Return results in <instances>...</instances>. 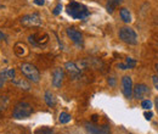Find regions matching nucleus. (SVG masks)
<instances>
[{
    "instance_id": "nucleus-7",
    "label": "nucleus",
    "mask_w": 158,
    "mask_h": 134,
    "mask_svg": "<svg viewBox=\"0 0 158 134\" xmlns=\"http://www.w3.org/2000/svg\"><path fill=\"white\" fill-rule=\"evenodd\" d=\"M29 43L32 44V45L34 47H41V45H45V44L48 43L49 40V35L48 34H45V33H35V34H32V35H29V38H28Z\"/></svg>"
},
{
    "instance_id": "nucleus-8",
    "label": "nucleus",
    "mask_w": 158,
    "mask_h": 134,
    "mask_svg": "<svg viewBox=\"0 0 158 134\" xmlns=\"http://www.w3.org/2000/svg\"><path fill=\"white\" fill-rule=\"evenodd\" d=\"M133 94H134V98L138 99V100H142L144 98H146V96L150 94V89L146 84L144 83H138L136 85H135V88L133 89Z\"/></svg>"
},
{
    "instance_id": "nucleus-30",
    "label": "nucleus",
    "mask_w": 158,
    "mask_h": 134,
    "mask_svg": "<svg viewBox=\"0 0 158 134\" xmlns=\"http://www.w3.org/2000/svg\"><path fill=\"white\" fill-rule=\"evenodd\" d=\"M156 105H157V110H158V98L156 99Z\"/></svg>"
},
{
    "instance_id": "nucleus-22",
    "label": "nucleus",
    "mask_w": 158,
    "mask_h": 134,
    "mask_svg": "<svg viewBox=\"0 0 158 134\" xmlns=\"http://www.w3.org/2000/svg\"><path fill=\"white\" fill-rule=\"evenodd\" d=\"M144 116H145V118H146L147 121H151V120H152V117H153V114L148 110V111H146V112L144 114Z\"/></svg>"
},
{
    "instance_id": "nucleus-26",
    "label": "nucleus",
    "mask_w": 158,
    "mask_h": 134,
    "mask_svg": "<svg viewBox=\"0 0 158 134\" xmlns=\"http://www.w3.org/2000/svg\"><path fill=\"white\" fill-rule=\"evenodd\" d=\"M97 120H99V116H97V115H93L91 116V122H97Z\"/></svg>"
},
{
    "instance_id": "nucleus-18",
    "label": "nucleus",
    "mask_w": 158,
    "mask_h": 134,
    "mask_svg": "<svg viewBox=\"0 0 158 134\" xmlns=\"http://www.w3.org/2000/svg\"><path fill=\"white\" fill-rule=\"evenodd\" d=\"M119 15H120V18H122L125 23H130L131 22V15H130V12H129V10L128 9H120V11H119Z\"/></svg>"
},
{
    "instance_id": "nucleus-15",
    "label": "nucleus",
    "mask_w": 158,
    "mask_h": 134,
    "mask_svg": "<svg viewBox=\"0 0 158 134\" xmlns=\"http://www.w3.org/2000/svg\"><path fill=\"white\" fill-rule=\"evenodd\" d=\"M124 1V0H107V5H106V9L110 13H112L114 11V9L117 6H119L120 4H122Z\"/></svg>"
},
{
    "instance_id": "nucleus-14",
    "label": "nucleus",
    "mask_w": 158,
    "mask_h": 134,
    "mask_svg": "<svg viewBox=\"0 0 158 134\" xmlns=\"http://www.w3.org/2000/svg\"><path fill=\"white\" fill-rule=\"evenodd\" d=\"M12 83L16 85V87L23 89V90H29V89H31V85H29V83H28V82H26L23 78H13L12 79Z\"/></svg>"
},
{
    "instance_id": "nucleus-16",
    "label": "nucleus",
    "mask_w": 158,
    "mask_h": 134,
    "mask_svg": "<svg viewBox=\"0 0 158 134\" xmlns=\"http://www.w3.org/2000/svg\"><path fill=\"white\" fill-rule=\"evenodd\" d=\"M45 102H46V105L48 106H50V107H54L55 106V104H56V100H55V96H54V94H52L51 92H45Z\"/></svg>"
},
{
    "instance_id": "nucleus-12",
    "label": "nucleus",
    "mask_w": 158,
    "mask_h": 134,
    "mask_svg": "<svg viewBox=\"0 0 158 134\" xmlns=\"http://www.w3.org/2000/svg\"><path fill=\"white\" fill-rule=\"evenodd\" d=\"M65 67H66V70L68 71V73L74 79H77V78L80 77V70H79V67L74 62H66Z\"/></svg>"
},
{
    "instance_id": "nucleus-13",
    "label": "nucleus",
    "mask_w": 158,
    "mask_h": 134,
    "mask_svg": "<svg viewBox=\"0 0 158 134\" xmlns=\"http://www.w3.org/2000/svg\"><path fill=\"white\" fill-rule=\"evenodd\" d=\"M136 66V61L134 60L131 57H126L125 59V63H118L117 67L120 70H131L134 67Z\"/></svg>"
},
{
    "instance_id": "nucleus-1",
    "label": "nucleus",
    "mask_w": 158,
    "mask_h": 134,
    "mask_svg": "<svg viewBox=\"0 0 158 134\" xmlns=\"http://www.w3.org/2000/svg\"><path fill=\"white\" fill-rule=\"evenodd\" d=\"M66 11L71 17L76 18V20H84L90 15L88 7L85 5H83L80 3H77V1L70 3L66 7Z\"/></svg>"
},
{
    "instance_id": "nucleus-20",
    "label": "nucleus",
    "mask_w": 158,
    "mask_h": 134,
    "mask_svg": "<svg viewBox=\"0 0 158 134\" xmlns=\"http://www.w3.org/2000/svg\"><path fill=\"white\" fill-rule=\"evenodd\" d=\"M54 130H52L50 127H40L38 129H35L34 134H52Z\"/></svg>"
},
{
    "instance_id": "nucleus-3",
    "label": "nucleus",
    "mask_w": 158,
    "mask_h": 134,
    "mask_svg": "<svg viewBox=\"0 0 158 134\" xmlns=\"http://www.w3.org/2000/svg\"><path fill=\"white\" fill-rule=\"evenodd\" d=\"M20 70H21L22 73L25 74V77L28 78L29 80L34 82V83H38V82H39L40 73H39L38 68H37L34 65L28 63V62H23V63H21Z\"/></svg>"
},
{
    "instance_id": "nucleus-27",
    "label": "nucleus",
    "mask_w": 158,
    "mask_h": 134,
    "mask_svg": "<svg viewBox=\"0 0 158 134\" xmlns=\"http://www.w3.org/2000/svg\"><path fill=\"white\" fill-rule=\"evenodd\" d=\"M5 38H6L5 34H4L1 31H0V44H1V42H3V40H5Z\"/></svg>"
},
{
    "instance_id": "nucleus-6",
    "label": "nucleus",
    "mask_w": 158,
    "mask_h": 134,
    "mask_svg": "<svg viewBox=\"0 0 158 134\" xmlns=\"http://www.w3.org/2000/svg\"><path fill=\"white\" fill-rule=\"evenodd\" d=\"M21 23L26 27H39L41 26V18L38 13L26 15L21 18Z\"/></svg>"
},
{
    "instance_id": "nucleus-10",
    "label": "nucleus",
    "mask_w": 158,
    "mask_h": 134,
    "mask_svg": "<svg viewBox=\"0 0 158 134\" xmlns=\"http://www.w3.org/2000/svg\"><path fill=\"white\" fill-rule=\"evenodd\" d=\"M63 77H65L63 70L60 68V67L55 68L54 72H52V85H54L55 88H60V87L62 85Z\"/></svg>"
},
{
    "instance_id": "nucleus-24",
    "label": "nucleus",
    "mask_w": 158,
    "mask_h": 134,
    "mask_svg": "<svg viewBox=\"0 0 158 134\" xmlns=\"http://www.w3.org/2000/svg\"><path fill=\"white\" fill-rule=\"evenodd\" d=\"M152 83H153L154 88L158 90V74H156V76H153V77H152Z\"/></svg>"
},
{
    "instance_id": "nucleus-4",
    "label": "nucleus",
    "mask_w": 158,
    "mask_h": 134,
    "mask_svg": "<svg viewBox=\"0 0 158 134\" xmlns=\"http://www.w3.org/2000/svg\"><path fill=\"white\" fill-rule=\"evenodd\" d=\"M119 39L129 45H136L138 44V34L130 27H123L119 29Z\"/></svg>"
},
{
    "instance_id": "nucleus-32",
    "label": "nucleus",
    "mask_w": 158,
    "mask_h": 134,
    "mask_svg": "<svg viewBox=\"0 0 158 134\" xmlns=\"http://www.w3.org/2000/svg\"><path fill=\"white\" fill-rule=\"evenodd\" d=\"M1 110H3V107H1V106H0V111H1Z\"/></svg>"
},
{
    "instance_id": "nucleus-2",
    "label": "nucleus",
    "mask_w": 158,
    "mask_h": 134,
    "mask_svg": "<svg viewBox=\"0 0 158 134\" xmlns=\"http://www.w3.org/2000/svg\"><path fill=\"white\" fill-rule=\"evenodd\" d=\"M33 114V109L26 101H21L15 106L12 111V117L16 120H22V118H27Z\"/></svg>"
},
{
    "instance_id": "nucleus-25",
    "label": "nucleus",
    "mask_w": 158,
    "mask_h": 134,
    "mask_svg": "<svg viewBox=\"0 0 158 134\" xmlns=\"http://www.w3.org/2000/svg\"><path fill=\"white\" fill-rule=\"evenodd\" d=\"M34 4L38 6H43L45 4V0H34Z\"/></svg>"
},
{
    "instance_id": "nucleus-29",
    "label": "nucleus",
    "mask_w": 158,
    "mask_h": 134,
    "mask_svg": "<svg viewBox=\"0 0 158 134\" xmlns=\"http://www.w3.org/2000/svg\"><path fill=\"white\" fill-rule=\"evenodd\" d=\"M4 83H5V79H4V78H1V77H0V88H3Z\"/></svg>"
},
{
    "instance_id": "nucleus-28",
    "label": "nucleus",
    "mask_w": 158,
    "mask_h": 134,
    "mask_svg": "<svg viewBox=\"0 0 158 134\" xmlns=\"http://www.w3.org/2000/svg\"><path fill=\"white\" fill-rule=\"evenodd\" d=\"M108 83H110L111 85H114V84H116V80H114V78H110V79H108Z\"/></svg>"
},
{
    "instance_id": "nucleus-23",
    "label": "nucleus",
    "mask_w": 158,
    "mask_h": 134,
    "mask_svg": "<svg viewBox=\"0 0 158 134\" xmlns=\"http://www.w3.org/2000/svg\"><path fill=\"white\" fill-rule=\"evenodd\" d=\"M61 10H62V5L61 4H57L56 7L54 9V15H58L60 12H61Z\"/></svg>"
},
{
    "instance_id": "nucleus-19",
    "label": "nucleus",
    "mask_w": 158,
    "mask_h": 134,
    "mask_svg": "<svg viewBox=\"0 0 158 134\" xmlns=\"http://www.w3.org/2000/svg\"><path fill=\"white\" fill-rule=\"evenodd\" d=\"M72 120V117L70 114H67V112H61L58 116V122L60 123H62V124H66V123H68L70 121Z\"/></svg>"
},
{
    "instance_id": "nucleus-31",
    "label": "nucleus",
    "mask_w": 158,
    "mask_h": 134,
    "mask_svg": "<svg viewBox=\"0 0 158 134\" xmlns=\"http://www.w3.org/2000/svg\"><path fill=\"white\" fill-rule=\"evenodd\" d=\"M156 71H157V74H158V63L156 65Z\"/></svg>"
},
{
    "instance_id": "nucleus-9",
    "label": "nucleus",
    "mask_w": 158,
    "mask_h": 134,
    "mask_svg": "<svg viewBox=\"0 0 158 134\" xmlns=\"http://www.w3.org/2000/svg\"><path fill=\"white\" fill-rule=\"evenodd\" d=\"M122 87H123V94L125 98L130 99L131 95H133V80H131V77L129 76H124L123 79H122Z\"/></svg>"
},
{
    "instance_id": "nucleus-11",
    "label": "nucleus",
    "mask_w": 158,
    "mask_h": 134,
    "mask_svg": "<svg viewBox=\"0 0 158 134\" xmlns=\"http://www.w3.org/2000/svg\"><path fill=\"white\" fill-rule=\"evenodd\" d=\"M67 35L72 39L73 43H76L77 45H81L83 44V35L79 31H77L76 28H68L67 29Z\"/></svg>"
},
{
    "instance_id": "nucleus-17",
    "label": "nucleus",
    "mask_w": 158,
    "mask_h": 134,
    "mask_svg": "<svg viewBox=\"0 0 158 134\" xmlns=\"http://www.w3.org/2000/svg\"><path fill=\"white\" fill-rule=\"evenodd\" d=\"M15 74H16V71L13 68H7L0 72V77L4 78V79H13L15 78Z\"/></svg>"
},
{
    "instance_id": "nucleus-5",
    "label": "nucleus",
    "mask_w": 158,
    "mask_h": 134,
    "mask_svg": "<svg viewBox=\"0 0 158 134\" xmlns=\"http://www.w3.org/2000/svg\"><path fill=\"white\" fill-rule=\"evenodd\" d=\"M85 129L89 134H111V129L108 124L96 126L93 122H85Z\"/></svg>"
},
{
    "instance_id": "nucleus-21",
    "label": "nucleus",
    "mask_w": 158,
    "mask_h": 134,
    "mask_svg": "<svg viewBox=\"0 0 158 134\" xmlns=\"http://www.w3.org/2000/svg\"><path fill=\"white\" fill-rule=\"evenodd\" d=\"M141 107L144 109V110H151V109H152V101H151V100H148V99L142 100V102H141Z\"/></svg>"
}]
</instances>
